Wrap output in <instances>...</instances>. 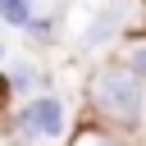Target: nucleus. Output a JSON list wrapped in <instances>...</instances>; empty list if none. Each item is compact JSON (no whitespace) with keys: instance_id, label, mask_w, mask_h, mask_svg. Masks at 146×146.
<instances>
[{"instance_id":"nucleus-1","label":"nucleus","mask_w":146,"mask_h":146,"mask_svg":"<svg viewBox=\"0 0 146 146\" xmlns=\"http://www.w3.org/2000/svg\"><path fill=\"white\" fill-rule=\"evenodd\" d=\"M96 105H100V114H110L119 123H132L141 114V82L128 68H105L96 78Z\"/></svg>"},{"instance_id":"nucleus-2","label":"nucleus","mask_w":146,"mask_h":146,"mask_svg":"<svg viewBox=\"0 0 146 146\" xmlns=\"http://www.w3.org/2000/svg\"><path fill=\"white\" fill-rule=\"evenodd\" d=\"M27 132H41V137H59V132H64V110H59V100L41 96V100L27 110Z\"/></svg>"},{"instance_id":"nucleus-3","label":"nucleus","mask_w":146,"mask_h":146,"mask_svg":"<svg viewBox=\"0 0 146 146\" xmlns=\"http://www.w3.org/2000/svg\"><path fill=\"white\" fill-rule=\"evenodd\" d=\"M114 27H119V5L110 0V5H105V9L91 18V27H87V46H100V41H105Z\"/></svg>"},{"instance_id":"nucleus-4","label":"nucleus","mask_w":146,"mask_h":146,"mask_svg":"<svg viewBox=\"0 0 146 146\" xmlns=\"http://www.w3.org/2000/svg\"><path fill=\"white\" fill-rule=\"evenodd\" d=\"M0 18L5 23H27L32 14H27V0H0Z\"/></svg>"},{"instance_id":"nucleus-5","label":"nucleus","mask_w":146,"mask_h":146,"mask_svg":"<svg viewBox=\"0 0 146 146\" xmlns=\"http://www.w3.org/2000/svg\"><path fill=\"white\" fill-rule=\"evenodd\" d=\"M73 146H119V141H110L105 132H96V128H87V132H78V137H73Z\"/></svg>"},{"instance_id":"nucleus-6","label":"nucleus","mask_w":146,"mask_h":146,"mask_svg":"<svg viewBox=\"0 0 146 146\" xmlns=\"http://www.w3.org/2000/svg\"><path fill=\"white\" fill-rule=\"evenodd\" d=\"M132 68H137V73H146V46H141V50L132 55Z\"/></svg>"},{"instance_id":"nucleus-7","label":"nucleus","mask_w":146,"mask_h":146,"mask_svg":"<svg viewBox=\"0 0 146 146\" xmlns=\"http://www.w3.org/2000/svg\"><path fill=\"white\" fill-rule=\"evenodd\" d=\"M0 59H5V46H0Z\"/></svg>"}]
</instances>
